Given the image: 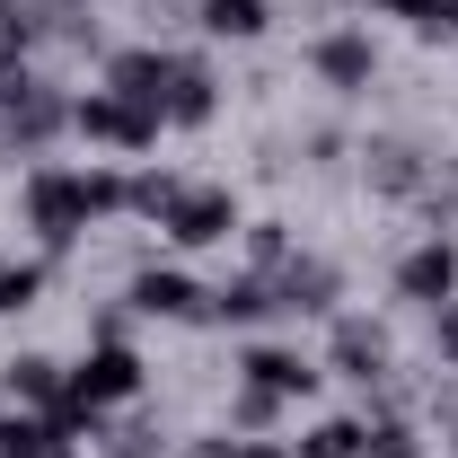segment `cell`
I'll return each mask as SVG.
<instances>
[{
  "mask_svg": "<svg viewBox=\"0 0 458 458\" xmlns=\"http://www.w3.org/2000/svg\"><path fill=\"white\" fill-rule=\"evenodd\" d=\"M423 36H458V0H432V27Z\"/></svg>",
  "mask_w": 458,
  "mask_h": 458,
  "instance_id": "cell-27",
  "label": "cell"
},
{
  "mask_svg": "<svg viewBox=\"0 0 458 458\" xmlns=\"http://www.w3.org/2000/svg\"><path fill=\"white\" fill-rule=\"evenodd\" d=\"M0 388H9V405H27V414H54L62 388H71V370H62L54 352H18V361H0Z\"/></svg>",
  "mask_w": 458,
  "mask_h": 458,
  "instance_id": "cell-14",
  "label": "cell"
},
{
  "mask_svg": "<svg viewBox=\"0 0 458 458\" xmlns=\"http://www.w3.org/2000/svg\"><path fill=\"white\" fill-rule=\"evenodd\" d=\"M327 361H335L344 379H361V388H370V379H388V361H397V352H388V327H370V318H335Z\"/></svg>",
  "mask_w": 458,
  "mask_h": 458,
  "instance_id": "cell-12",
  "label": "cell"
},
{
  "mask_svg": "<svg viewBox=\"0 0 458 458\" xmlns=\"http://www.w3.org/2000/svg\"><path fill=\"white\" fill-rule=\"evenodd\" d=\"M247 256H256V274H274V265L291 256V229L283 221H256V229H247Z\"/></svg>",
  "mask_w": 458,
  "mask_h": 458,
  "instance_id": "cell-24",
  "label": "cell"
},
{
  "mask_svg": "<svg viewBox=\"0 0 458 458\" xmlns=\"http://www.w3.org/2000/svg\"><path fill=\"white\" fill-rule=\"evenodd\" d=\"M361 458H423V441H414V423H405V414H379V423H370V441H361Z\"/></svg>",
  "mask_w": 458,
  "mask_h": 458,
  "instance_id": "cell-21",
  "label": "cell"
},
{
  "mask_svg": "<svg viewBox=\"0 0 458 458\" xmlns=\"http://www.w3.org/2000/svg\"><path fill=\"white\" fill-rule=\"evenodd\" d=\"M71 441H80V432H71L62 414H27V405L0 414V458H80Z\"/></svg>",
  "mask_w": 458,
  "mask_h": 458,
  "instance_id": "cell-13",
  "label": "cell"
},
{
  "mask_svg": "<svg viewBox=\"0 0 458 458\" xmlns=\"http://www.w3.org/2000/svg\"><path fill=\"white\" fill-rule=\"evenodd\" d=\"M361 441H370V423H361V414H327L318 432H300V441H291V458H361Z\"/></svg>",
  "mask_w": 458,
  "mask_h": 458,
  "instance_id": "cell-19",
  "label": "cell"
},
{
  "mask_svg": "<svg viewBox=\"0 0 458 458\" xmlns=\"http://www.w3.org/2000/svg\"><path fill=\"white\" fill-rule=\"evenodd\" d=\"M309 71H318L327 89L352 98V89H370V80H379V45H370V36H352V27H335V36H318V45H309Z\"/></svg>",
  "mask_w": 458,
  "mask_h": 458,
  "instance_id": "cell-10",
  "label": "cell"
},
{
  "mask_svg": "<svg viewBox=\"0 0 458 458\" xmlns=\"http://www.w3.org/2000/svg\"><path fill=\"white\" fill-rule=\"evenodd\" d=\"M203 318H212V327H256V318H274V291H265V274H238V283H221Z\"/></svg>",
  "mask_w": 458,
  "mask_h": 458,
  "instance_id": "cell-17",
  "label": "cell"
},
{
  "mask_svg": "<svg viewBox=\"0 0 458 458\" xmlns=\"http://www.w3.org/2000/svg\"><path fill=\"white\" fill-rule=\"evenodd\" d=\"M18 203H27V229L62 256V247H80L98 221L132 212V176H114V168H27Z\"/></svg>",
  "mask_w": 458,
  "mask_h": 458,
  "instance_id": "cell-1",
  "label": "cell"
},
{
  "mask_svg": "<svg viewBox=\"0 0 458 458\" xmlns=\"http://www.w3.org/2000/svg\"><path fill=\"white\" fill-rule=\"evenodd\" d=\"M274 423H283V397L238 379V397H229V432H274Z\"/></svg>",
  "mask_w": 458,
  "mask_h": 458,
  "instance_id": "cell-20",
  "label": "cell"
},
{
  "mask_svg": "<svg viewBox=\"0 0 458 458\" xmlns=\"http://www.w3.org/2000/svg\"><path fill=\"white\" fill-rule=\"evenodd\" d=\"M238 379H247V388H274V397H309V388H318V361H309V352H291V344H247V352H238Z\"/></svg>",
  "mask_w": 458,
  "mask_h": 458,
  "instance_id": "cell-11",
  "label": "cell"
},
{
  "mask_svg": "<svg viewBox=\"0 0 458 458\" xmlns=\"http://www.w3.org/2000/svg\"><path fill=\"white\" fill-rule=\"evenodd\" d=\"M450 450H458V432H450Z\"/></svg>",
  "mask_w": 458,
  "mask_h": 458,
  "instance_id": "cell-28",
  "label": "cell"
},
{
  "mask_svg": "<svg viewBox=\"0 0 458 458\" xmlns=\"http://www.w3.org/2000/svg\"><path fill=\"white\" fill-rule=\"evenodd\" d=\"M159 123H168V114L132 106V98H114V89L71 98V132H80V141H106V150H150V141H159Z\"/></svg>",
  "mask_w": 458,
  "mask_h": 458,
  "instance_id": "cell-4",
  "label": "cell"
},
{
  "mask_svg": "<svg viewBox=\"0 0 458 458\" xmlns=\"http://www.w3.org/2000/svg\"><path fill=\"white\" fill-rule=\"evenodd\" d=\"M194 458H291V450L265 432H221V441H194Z\"/></svg>",
  "mask_w": 458,
  "mask_h": 458,
  "instance_id": "cell-23",
  "label": "cell"
},
{
  "mask_svg": "<svg viewBox=\"0 0 458 458\" xmlns=\"http://www.w3.org/2000/svg\"><path fill=\"white\" fill-rule=\"evenodd\" d=\"M159 229H168L176 247H221V238H238V194L229 185H176V203L159 212Z\"/></svg>",
  "mask_w": 458,
  "mask_h": 458,
  "instance_id": "cell-5",
  "label": "cell"
},
{
  "mask_svg": "<svg viewBox=\"0 0 458 458\" xmlns=\"http://www.w3.org/2000/svg\"><path fill=\"white\" fill-rule=\"evenodd\" d=\"M194 27L221 36V45H256L274 27V0H194Z\"/></svg>",
  "mask_w": 458,
  "mask_h": 458,
  "instance_id": "cell-15",
  "label": "cell"
},
{
  "mask_svg": "<svg viewBox=\"0 0 458 458\" xmlns=\"http://www.w3.org/2000/svg\"><path fill=\"white\" fill-rule=\"evenodd\" d=\"M397 300H414V309H450L458 300V247L441 238V229L397 265Z\"/></svg>",
  "mask_w": 458,
  "mask_h": 458,
  "instance_id": "cell-9",
  "label": "cell"
},
{
  "mask_svg": "<svg viewBox=\"0 0 458 458\" xmlns=\"http://www.w3.org/2000/svg\"><path fill=\"white\" fill-rule=\"evenodd\" d=\"M62 123H71V98H62L54 80H36L27 62H9V71H0V141H18V150L36 159Z\"/></svg>",
  "mask_w": 458,
  "mask_h": 458,
  "instance_id": "cell-3",
  "label": "cell"
},
{
  "mask_svg": "<svg viewBox=\"0 0 458 458\" xmlns=\"http://www.w3.org/2000/svg\"><path fill=\"white\" fill-rule=\"evenodd\" d=\"M168 80H176V54H159V45H123V54H106V89L132 98V106H150V114H168Z\"/></svg>",
  "mask_w": 458,
  "mask_h": 458,
  "instance_id": "cell-8",
  "label": "cell"
},
{
  "mask_svg": "<svg viewBox=\"0 0 458 458\" xmlns=\"http://www.w3.org/2000/svg\"><path fill=\"white\" fill-rule=\"evenodd\" d=\"M432 344H441V361H458V300H450V309H432Z\"/></svg>",
  "mask_w": 458,
  "mask_h": 458,
  "instance_id": "cell-25",
  "label": "cell"
},
{
  "mask_svg": "<svg viewBox=\"0 0 458 458\" xmlns=\"http://www.w3.org/2000/svg\"><path fill=\"white\" fill-rule=\"evenodd\" d=\"M265 291H274V309H283V318H335L344 274L327 265V256H283V265L265 274Z\"/></svg>",
  "mask_w": 458,
  "mask_h": 458,
  "instance_id": "cell-6",
  "label": "cell"
},
{
  "mask_svg": "<svg viewBox=\"0 0 458 458\" xmlns=\"http://www.w3.org/2000/svg\"><path fill=\"white\" fill-rule=\"evenodd\" d=\"M141 379H150L141 352H132L123 335H98V352L71 370V388H62L54 414L71 423V432H98V414H106V405H132V397H141Z\"/></svg>",
  "mask_w": 458,
  "mask_h": 458,
  "instance_id": "cell-2",
  "label": "cell"
},
{
  "mask_svg": "<svg viewBox=\"0 0 458 458\" xmlns=\"http://www.w3.org/2000/svg\"><path fill=\"white\" fill-rule=\"evenodd\" d=\"M36 291H45V265H9V256H0V318L36 309Z\"/></svg>",
  "mask_w": 458,
  "mask_h": 458,
  "instance_id": "cell-22",
  "label": "cell"
},
{
  "mask_svg": "<svg viewBox=\"0 0 458 458\" xmlns=\"http://www.w3.org/2000/svg\"><path fill=\"white\" fill-rule=\"evenodd\" d=\"M361 159H370V185L379 194H423V150L414 141H370Z\"/></svg>",
  "mask_w": 458,
  "mask_h": 458,
  "instance_id": "cell-18",
  "label": "cell"
},
{
  "mask_svg": "<svg viewBox=\"0 0 458 458\" xmlns=\"http://www.w3.org/2000/svg\"><path fill=\"white\" fill-rule=\"evenodd\" d=\"M123 300H132L141 318H168V327H185V318H203V309H212V291L194 283V274H176V265H141Z\"/></svg>",
  "mask_w": 458,
  "mask_h": 458,
  "instance_id": "cell-7",
  "label": "cell"
},
{
  "mask_svg": "<svg viewBox=\"0 0 458 458\" xmlns=\"http://www.w3.org/2000/svg\"><path fill=\"white\" fill-rule=\"evenodd\" d=\"M221 114V80H212V62H176V80H168V123H212Z\"/></svg>",
  "mask_w": 458,
  "mask_h": 458,
  "instance_id": "cell-16",
  "label": "cell"
},
{
  "mask_svg": "<svg viewBox=\"0 0 458 458\" xmlns=\"http://www.w3.org/2000/svg\"><path fill=\"white\" fill-rule=\"evenodd\" d=\"M379 18H414V27H432V0H370Z\"/></svg>",
  "mask_w": 458,
  "mask_h": 458,
  "instance_id": "cell-26",
  "label": "cell"
}]
</instances>
